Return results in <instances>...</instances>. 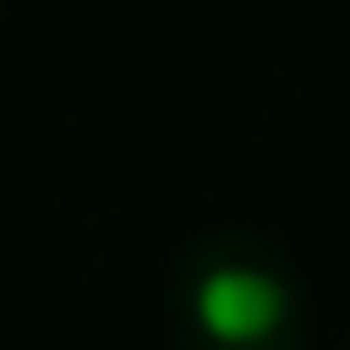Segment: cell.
<instances>
[{
	"label": "cell",
	"instance_id": "1",
	"mask_svg": "<svg viewBox=\"0 0 350 350\" xmlns=\"http://www.w3.org/2000/svg\"><path fill=\"white\" fill-rule=\"evenodd\" d=\"M172 350H302L309 302L288 254L261 234H206L172 268Z\"/></svg>",
	"mask_w": 350,
	"mask_h": 350
}]
</instances>
